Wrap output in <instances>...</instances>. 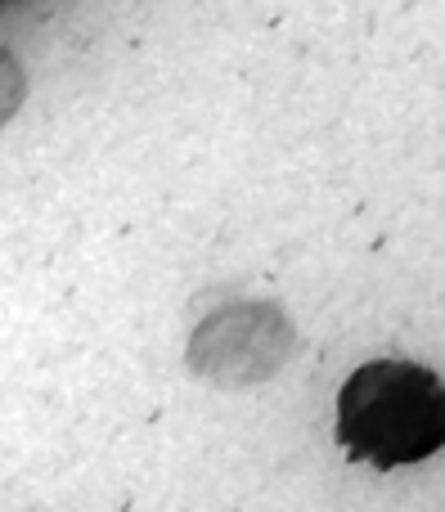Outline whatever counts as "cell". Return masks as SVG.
Wrapping results in <instances>:
<instances>
[{"label":"cell","mask_w":445,"mask_h":512,"mask_svg":"<svg viewBox=\"0 0 445 512\" xmlns=\"http://www.w3.org/2000/svg\"><path fill=\"white\" fill-rule=\"evenodd\" d=\"M441 378L410 360H374L338 396V441L378 472L419 463L441 450Z\"/></svg>","instance_id":"6da1fadb"}]
</instances>
